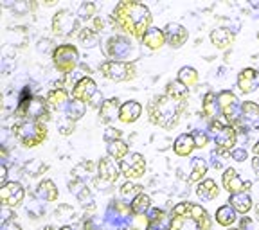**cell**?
I'll return each mask as SVG.
<instances>
[{"instance_id":"cell-1","label":"cell","mask_w":259,"mask_h":230,"mask_svg":"<svg viewBox=\"0 0 259 230\" xmlns=\"http://www.w3.org/2000/svg\"><path fill=\"white\" fill-rule=\"evenodd\" d=\"M110 20H112L115 29L126 32L130 36L142 40L144 32L151 27L153 16H151L150 8L144 6L142 2L124 0V2H119V4L113 8Z\"/></svg>"},{"instance_id":"cell-2","label":"cell","mask_w":259,"mask_h":230,"mask_svg":"<svg viewBox=\"0 0 259 230\" xmlns=\"http://www.w3.org/2000/svg\"><path fill=\"white\" fill-rule=\"evenodd\" d=\"M212 221L202 205L191 202H180L171 210L167 230H210Z\"/></svg>"},{"instance_id":"cell-3","label":"cell","mask_w":259,"mask_h":230,"mask_svg":"<svg viewBox=\"0 0 259 230\" xmlns=\"http://www.w3.org/2000/svg\"><path fill=\"white\" fill-rule=\"evenodd\" d=\"M187 103H178L171 97L157 96L148 103V115L153 124L160 126L164 129H173L180 122L182 113L186 112Z\"/></svg>"},{"instance_id":"cell-4","label":"cell","mask_w":259,"mask_h":230,"mask_svg":"<svg viewBox=\"0 0 259 230\" xmlns=\"http://www.w3.org/2000/svg\"><path fill=\"white\" fill-rule=\"evenodd\" d=\"M13 133L24 148H36L47 141V126L36 121H22L13 126Z\"/></svg>"},{"instance_id":"cell-5","label":"cell","mask_w":259,"mask_h":230,"mask_svg":"<svg viewBox=\"0 0 259 230\" xmlns=\"http://www.w3.org/2000/svg\"><path fill=\"white\" fill-rule=\"evenodd\" d=\"M16 115L25 121L47 122L51 119L49 105L41 97H29V99H20V105L16 108Z\"/></svg>"},{"instance_id":"cell-6","label":"cell","mask_w":259,"mask_h":230,"mask_svg":"<svg viewBox=\"0 0 259 230\" xmlns=\"http://www.w3.org/2000/svg\"><path fill=\"white\" fill-rule=\"evenodd\" d=\"M79 63V51L72 43H61L53 51V65L60 74H70Z\"/></svg>"},{"instance_id":"cell-7","label":"cell","mask_w":259,"mask_h":230,"mask_svg":"<svg viewBox=\"0 0 259 230\" xmlns=\"http://www.w3.org/2000/svg\"><path fill=\"white\" fill-rule=\"evenodd\" d=\"M101 74L110 81L121 83V81H130L137 76V65L134 61H115L108 60L105 63H101L99 67Z\"/></svg>"},{"instance_id":"cell-8","label":"cell","mask_w":259,"mask_h":230,"mask_svg":"<svg viewBox=\"0 0 259 230\" xmlns=\"http://www.w3.org/2000/svg\"><path fill=\"white\" fill-rule=\"evenodd\" d=\"M218 105H220V112H222L223 117L229 121V124L236 128V126L239 124V117H241V105H239L236 94H232L231 90L220 92Z\"/></svg>"},{"instance_id":"cell-9","label":"cell","mask_w":259,"mask_h":230,"mask_svg":"<svg viewBox=\"0 0 259 230\" xmlns=\"http://www.w3.org/2000/svg\"><path fill=\"white\" fill-rule=\"evenodd\" d=\"M51 27H53V32L56 36H63V38L72 36V32L79 27V18L70 9H60L53 16Z\"/></svg>"},{"instance_id":"cell-10","label":"cell","mask_w":259,"mask_h":230,"mask_svg":"<svg viewBox=\"0 0 259 230\" xmlns=\"http://www.w3.org/2000/svg\"><path fill=\"white\" fill-rule=\"evenodd\" d=\"M119 167H121V174H124L128 180H137L146 173V158L141 153H130L128 157L122 158Z\"/></svg>"},{"instance_id":"cell-11","label":"cell","mask_w":259,"mask_h":230,"mask_svg":"<svg viewBox=\"0 0 259 230\" xmlns=\"http://www.w3.org/2000/svg\"><path fill=\"white\" fill-rule=\"evenodd\" d=\"M216 144V153L218 155H231V151L234 150L236 142H238V133H236V128L231 124H223V128L220 131H216L212 135Z\"/></svg>"},{"instance_id":"cell-12","label":"cell","mask_w":259,"mask_h":230,"mask_svg":"<svg viewBox=\"0 0 259 230\" xmlns=\"http://www.w3.org/2000/svg\"><path fill=\"white\" fill-rule=\"evenodd\" d=\"M25 198V191L20 182H8L6 186L0 187V202L8 209L18 207Z\"/></svg>"},{"instance_id":"cell-13","label":"cell","mask_w":259,"mask_h":230,"mask_svg":"<svg viewBox=\"0 0 259 230\" xmlns=\"http://www.w3.org/2000/svg\"><path fill=\"white\" fill-rule=\"evenodd\" d=\"M222 182H223V187H225V191L229 194L247 193V191L252 187V182H248V180L247 182H243L234 167H227V169L223 171Z\"/></svg>"},{"instance_id":"cell-14","label":"cell","mask_w":259,"mask_h":230,"mask_svg":"<svg viewBox=\"0 0 259 230\" xmlns=\"http://www.w3.org/2000/svg\"><path fill=\"white\" fill-rule=\"evenodd\" d=\"M97 176L106 183L117 182L119 176H121V167L117 166V162L112 157H103L97 162Z\"/></svg>"},{"instance_id":"cell-15","label":"cell","mask_w":259,"mask_h":230,"mask_svg":"<svg viewBox=\"0 0 259 230\" xmlns=\"http://www.w3.org/2000/svg\"><path fill=\"white\" fill-rule=\"evenodd\" d=\"M97 92H99V90H97L96 81L89 76H83L76 85H74L72 99H77V101H83V103H90L92 101V97L96 96Z\"/></svg>"},{"instance_id":"cell-16","label":"cell","mask_w":259,"mask_h":230,"mask_svg":"<svg viewBox=\"0 0 259 230\" xmlns=\"http://www.w3.org/2000/svg\"><path fill=\"white\" fill-rule=\"evenodd\" d=\"M164 36H166V43L173 49H180L189 38V31H187L184 25L177 24V22H171L164 27Z\"/></svg>"},{"instance_id":"cell-17","label":"cell","mask_w":259,"mask_h":230,"mask_svg":"<svg viewBox=\"0 0 259 230\" xmlns=\"http://www.w3.org/2000/svg\"><path fill=\"white\" fill-rule=\"evenodd\" d=\"M132 51V43H130L126 38L121 36H112L108 40V49H106V54L110 58H113L115 61H130L128 54Z\"/></svg>"},{"instance_id":"cell-18","label":"cell","mask_w":259,"mask_h":230,"mask_svg":"<svg viewBox=\"0 0 259 230\" xmlns=\"http://www.w3.org/2000/svg\"><path fill=\"white\" fill-rule=\"evenodd\" d=\"M257 86H259V70L248 67V69H243L238 74V88L243 94H252Z\"/></svg>"},{"instance_id":"cell-19","label":"cell","mask_w":259,"mask_h":230,"mask_svg":"<svg viewBox=\"0 0 259 230\" xmlns=\"http://www.w3.org/2000/svg\"><path fill=\"white\" fill-rule=\"evenodd\" d=\"M121 106L122 105L117 97H110V99H106V101L101 105V108H99V121H101L103 124H110L112 121L119 119Z\"/></svg>"},{"instance_id":"cell-20","label":"cell","mask_w":259,"mask_h":230,"mask_svg":"<svg viewBox=\"0 0 259 230\" xmlns=\"http://www.w3.org/2000/svg\"><path fill=\"white\" fill-rule=\"evenodd\" d=\"M142 45L150 51H160L164 45H166V36H164V29L158 27H150L144 32L142 36Z\"/></svg>"},{"instance_id":"cell-21","label":"cell","mask_w":259,"mask_h":230,"mask_svg":"<svg viewBox=\"0 0 259 230\" xmlns=\"http://www.w3.org/2000/svg\"><path fill=\"white\" fill-rule=\"evenodd\" d=\"M142 115V105L135 99L132 101L122 103L121 112H119V121L124 122V124H132V122L139 121V117Z\"/></svg>"},{"instance_id":"cell-22","label":"cell","mask_w":259,"mask_h":230,"mask_svg":"<svg viewBox=\"0 0 259 230\" xmlns=\"http://www.w3.org/2000/svg\"><path fill=\"white\" fill-rule=\"evenodd\" d=\"M210 41H212V45H214L216 49L225 51V49H229L234 43V31H231V29H227V27L212 29V31H210Z\"/></svg>"},{"instance_id":"cell-23","label":"cell","mask_w":259,"mask_h":230,"mask_svg":"<svg viewBox=\"0 0 259 230\" xmlns=\"http://www.w3.org/2000/svg\"><path fill=\"white\" fill-rule=\"evenodd\" d=\"M45 101H47L49 108H53V110L67 108V105H69V92L65 88H61V86H58V88L49 90Z\"/></svg>"},{"instance_id":"cell-24","label":"cell","mask_w":259,"mask_h":230,"mask_svg":"<svg viewBox=\"0 0 259 230\" xmlns=\"http://www.w3.org/2000/svg\"><path fill=\"white\" fill-rule=\"evenodd\" d=\"M202 112L207 119L210 121H220V105H218V96L214 92H207L205 97H203V103H202Z\"/></svg>"},{"instance_id":"cell-25","label":"cell","mask_w":259,"mask_h":230,"mask_svg":"<svg viewBox=\"0 0 259 230\" xmlns=\"http://www.w3.org/2000/svg\"><path fill=\"white\" fill-rule=\"evenodd\" d=\"M194 148H196V146H194L193 133L178 135L177 141L173 142V151L178 155V157H189V155L193 153Z\"/></svg>"},{"instance_id":"cell-26","label":"cell","mask_w":259,"mask_h":230,"mask_svg":"<svg viewBox=\"0 0 259 230\" xmlns=\"http://www.w3.org/2000/svg\"><path fill=\"white\" fill-rule=\"evenodd\" d=\"M196 194H198L200 200L212 202V200H216L220 196V187L214 180L207 178V180H203V182L198 183V187H196Z\"/></svg>"},{"instance_id":"cell-27","label":"cell","mask_w":259,"mask_h":230,"mask_svg":"<svg viewBox=\"0 0 259 230\" xmlns=\"http://www.w3.org/2000/svg\"><path fill=\"white\" fill-rule=\"evenodd\" d=\"M229 205L239 212V214H247L252 209V198L248 193H238V194H231L229 198Z\"/></svg>"},{"instance_id":"cell-28","label":"cell","mask_w":259,"mask_h":230,"mask_svg":"<svg viewBox=\"0 0 259 230\" xmlns=\"http://www.w3.org/2000/svg\"><path fill=\"white\" fill-rule=\"evenodd\" d=\"M166 96L178 103H187V99H189V88H186L178 79L169 81L166 85Z\"/></svg>"},{"instance_id":"cell-29","label":"cell","mask_w":259,"mask_h":230,"mask_svg":"<svg viewBox=\"0 0 259 230\" xmlns=\"http://www.w3.org/2000/svg\"><path fill=\"white\" fill-rule=\"evenodd\" d=\"M214 218H216V223H218V225L229 226V228H231V226L238 221V212H236V210L227 203V205H222L218 210H216Z\"/></svg>"},{"instance_id":"cell-30","label":"cell","mask_w":259,"mask_h":230,"mask_svg":"<svg viewBox=\"0 0 259 230\" xmlns=\"http://www.w3.org/2000/svg\"><path fill=\"white\" fill-rule=\"evenodd\" d=\"M36 194L41 200H45V202H56L58 200V187L54 186L53 180H41V182L38 183Z\"/></svg>"},{"instance_id":"cell-31","label":"cell","mask_w":259,"mask_h":230,"mask_svg":"<svg viewBox=\"0 0 259 230\" xmlns=\"http://www.w3.org/2000/svg\"><path fill=\"white\" fill-rule=\"evenodd\" d=\"M177 79L180 81L186 88H194V86L198 85L200 76H198V72H196V69H193V67H182V69L178 70Z\"/></svg>"},{"instance_id":"cell-32","label":"cell","mask_w":259,"mask_h":230,"mask_svg":"<svg viewBox=\"0 0 259 230\" xmlns=\"http://www.w3.org/2000/svg\"><path fill=\"white\" fill-rule=\"evenodd\" d=\"M85 113H87V103L77 101V99H72L67 105V108H65V115L72 122H77L81 117H85Z\"/></svg>"},{"instance_id":"cell-33","label":"cell","mask_w":259,"mask_h":230,"mask_svg":"<svg viewBox=\"0 0 259 230\" xmlns=\"http://www.w3.org/2000/svg\"><path fill=\"white\" fill-rule=\"evenodd\" d=\"M106 151H108V157H112L113 160H122L124 157H128V144L124 141H113L106 142Z\"/></svg>"},{"instance_id":"cell-34","label":"cell","mask_w":259,"mask_h":230,"mask_svg":"<svg viewBox=\"0 0 259 230\" xmlns=\"http://www.w3.org/2000/svg\"><path fill=\"white\" fill-rule=\"evenodd\" d=\"M130 207H132V214H135V216L146 214V212L151 209V198L146 193H141L139 196H135V198L132 200V205Z\"/></svg>"},{"instance_id":"cell-35","label":"cell","mask_w":259,"mask_h":230,"mask_svg":"<svg viewBox=\"0 0 259 230\" xmlns=\"http://www.w3.org/2000/svg\"><path fill=\"white\" fill-rule=\"evenodd\" d=\"M207 162L203 158H193V169H191V174H189V182L191 183H200L203 182V176L207 174Z\"/></svg>"},{"instance_id":"cell-36","label":"cell","mask_w":259,"mask_h":230,"mask_svg":"<svg viewBox=\"0 0 259 230\" xmlns=\"http://www.w3.org/2000/svg\"><path fill=\"white\" fill-rule=\"evenodd\" d=\"M77 40L83 47H96L99 43V34H97L94 29L90 27H83L79 29V34H77Z\"/></svg>"},{"instance_id":"cell-37","label":"cell","mask_w":259,"mask_h":230,"mask_svg":"<svg viewBox=\"0 0 259 230\" xmlns=\"http://www.w3.org/2000/svg\"><path fill=\"white\" fill-rule=\"evenodd\" d=\"M241 117L247 121H257L259 119V105L254 101H245L241 103Z\"/></svg>"},{"instance_id":"cell-38","label":"cell","mask_w":259,"mask_h":230,"mask_svg":"<svg viewBox=\"0 0 259 230\" xmlns=\"http://www.w3.org/2000/svg\"><path fill=\"white\" fill-rule=\"evenodd\" d=\"M142 189H144L142 186H137V183H134L132 180H128V182H124L121 186V196H122V198H132V200H134L135 196H139V194L142 193Z\"/></svg>"},{"instance_id":"cell-39","label":"cell","mask_w":259,"mask_h":230,"mask_svg":"<svg viewBox=\"0 0 259 230\" xmlns=\"http://www.w3.org/2000/svg\"><path fill=\"white\" fill-rule=\"evenodd\" d=\"M47 164H44V162H40V160H29V164L25 166V169H27V174L29 176H40L44 171H47Z\"/></svg>"},{"instance_id":"cell-40","label":"cell","mask_w":259,"mask_h":230,"mask_svg":"<svg viewBox=\"0 0 259 230\" xmlns=\"http://www.w3.org/2000/svg\"><path fill=\"white\" fill-rule=\"evenodd\" d=\"M94 13H96V4L92 2H83L77 9V18H83V20H89V18H94Z\"/></svg>"},{"instance_id":"cell-41","label":"cell","mask_w":259,"mask_h":230,"mask_svg":"<svg viewBox=\"0 0 259 230\" xmlns=\"http://www.w3.org/2000/svg\"><path fill=\"white\" fill-rule=\"evenodd\" d=\"M54 216H56V219H70L74 216V209L70 205H58V209L54 210Z\"/></svg>"},{"instance_id":"cell-42","label":"cell","mask_w":259,"mask_h":230,"mask_svg":"<svg viewBox=\"0 0 259 230\" xmlns=\"http://www.w3.org/2000/svg\"><path fill=\"white\" fill-rule=\"evenodd\" d=\"M74 128H76V122H72L70 119H61L60 122H58V129H60L61 135H70L74 131Z\"/></svg>"},{"instance_id":"cell-43","label":"cell","mask_w":259,"mask_h":230,"mask_svg":"<svg viewBox=\"0 0 259 230\" xmlns=\"http://www.w3.org/2000/svg\"><path fill=\"white\" fill-rule=\"evenodd\" d=\"M193 139H194V146L198 150H202V148H205L209 144V133H205V131H196V133H193Z\"/></svg>"},{"instance_id":"cell-44","label":"cell","mask_w":259,"mask_h":230,"mask_svg":"<svg viewBox=\"0 0 259 230\" xmlns=\"http://www.w3.org/2000/svg\"><path fill=\"white\" fill-rule=\"evenodd\" d=\"M121 137H122V131L121 129H117V128H106V131H105V135H103V139H105L106 142H113V141H121Z\"/></svg>"},{"instance_id":"cell-45","label":"cell","mask_w":259,"mask_h":230,"mask_svg":"<svg viewBox=\"0 0 259 230\" xmlns=\"http://www.w3.org/2000/svg\"><path fill=\"white\" fill-rule=\"evenodd\" d=\"M166 218V212L160 209H151L150 216H148V223H160Z\"/></svg>"},{"instance_id":"cell-46","label":"cell","mask_w":259,"mask_h":230,"mask_svg":"<svg viewBox=\"0 0 259 230\" xmlns=\"http://www.w3.org/2000/svg\"><path fill=\"white\" fill-rule=\"evenodd\" d=\"M231 157L238 162H243V160H247L248 155H247V150H245V148H234V150L231 151Z\"/></svg>"},{"instance_id":"cell-47","label":"cell","mask_w":259,"mask_h":230,"mask_svg":"<svg viewBox=\"0 0 259 230\" xmlns=\"http://www.w3.org/2000/svg\"><path fill=\"white\" fill-rule=\"evenodd\" d=\"M51 45H53V41L51 40H40L38 41V51H40V53H47V51H51V49H56V47H51Z\"/></svg>"},{"instance_id":"cell-48","label":"cell","mask_w":259,"mask_h":230,"mask_svg":"<svg viewBox=\"0 0 259 230\" xmlns=\"http://www.w3.org/2000/svg\"><path fill=\"white\" fill-rule=\"evenodd\" d=\"M2 230H22V226L18 225V223L13 221V219H9V221H4V225H2Z\"/></svg>"},{"instance_id":"cell-49","label":"cell","mask_w":259,"mask_h":230,"mask_svg":"<svg viewBox=\"0 0 259 230\" xmlns=\"http://www.w3.org/2000/svg\"><path fill=\"white\" fill-rule=\"evenodd\" d=\"M103 27H105V22H103L99 16H94V31L99 32V31H103Z\"/></svg>"},{"instance_id":"cell-50","label":"cell","mask_w":259,"mask_h":230,"mask_svg":"<svg viewBox=\"0 0 259 230\" xmlns=\"http://www.w3.org/2000/svg\"><path fill=\"white\" fill-rule=\"evenodd\" d=\"M239 225H241V228H239V230H250L254 223H252L250 218H243L241 221H239Z\"/></svg>"},{"instance_id":"cell-51","label":"cell","mask_w":259,"mask_h":230,"mask_svg":"<svg viewBox=\"0 0 259 230\" xmlns=\"http://www.w3.org/2000/svg\"><path fill=\"white\" fill-rule=\"evenodd\" d=\"M146 230H167V226L162 225V221L160 223H148Z\"/></svg>"},{"instance_id":"cell-52","label":"cell","mask_w":259,"mask_h":230,"mask_svg":"<svg viewBox=\"0 0 259 230\" xmlns=\"http://www.w3.org/2000/svg\"><path fill=\"white\" fill-rule=\"evenodd\" d=\"M6 176H8V167L4 166V164H2V166H0V180H2V186H6Z\"/></svg>"},{"instance_id":"cell-53","label":"cell","mask_w":259,"mask_h":230,"mask_svg":"<svg viewBox=\"0 0 259 230\" xmlns=\"http://www.w3.org/2000/svg\"><path fill=\"white\" fill-rule=\"evenodd\" d=\"M252 169L255 171V174L259 176V157H254L252 158Z\"/></svg>"},{"instance_id":"cell-54","label":"cell","mask_w":259,"mask_h":230,"mask_svg":"<svg viewBox=\"0 0 259 230\" xmlns=\"http://www.w3.org/2000/svg\"><path fill=\"white\" fill-rule=\"evenodd\" d=\"M254 153H255V157H259V141L255 142V146H254Z\"/></svg>"},{"instance_id":"cell-55","label":"cell","mask_w":259,"mask_h":230,"mask_svg":"<svg viewBox=\"0 0 259 230\" xmlns=\"http://www.w3.org/2000/svg\"><path fill=\"white\" fill-rule=\"evenodd\" d=\"M60 230H76V228H74V226H70V225H65V226H61Z\"/></svg>"},{"instance_id":"cell-56","label":"cell","mask_w":259,"mask_h":230,"mask_svg":"<svg viewBox=\"0 0 259 230\" xmlns=\"http://www.w3.org/2000/svg\"><path fill=\"white\" fill-rule=\"evenodd\" d=\"M54 4H56L54 0H47V2H45V6H47V8H51V6H54Z\"/></svg>"},{"instance_id":"cell-57","label":"cell","mask_w":259,"mask_h":230,"mask_svg":"<svg viewBox=\"0 0 259 230\" xmlns=\"http://www.w3.org/2000/svg\"><path fill=\"white\" fill-rule=\"evenodd\" d=\"M255 216H257V219H259V205L255 207Z\"/></svg>"},{"instance_id":"cell-58","label":"cell","mask_w":259,"mask_h":230,"mask_svg":"<svg viewBox=\"0 0 259 230\" xmlns=\"http://www.w3.org/2000/svg\"><path fill=\"white\" fill-rule=\"evenodd\" d=\"M44 230H54V228H53V226H45Z\"/></svg>"},{"instance_id":"cell-59","label":"cell","mask_w":259,"mask_h":230,"mask_svg":"<svg viewBox=\"0 0 259 230\" xmlns=\"http://www.w3.org/2000/svg\"><path fill=\"white\" fill-rule=\"evenodd\" d=\"M229 230H239V228H232V226H231V228H229Z\"/></svg>"},{"instance_id":"cell-60","label":"cell","mask_w":259,"mask_h":230,"mask_svg":"<svg viewBox=\"0 0 259 230\" xmlns=\"http://www.w3.org/2000/svg\"><path fill=\"white\" fill-rule=\"evenodd\" d=\"M257 40H259V32H257Z\"/></svg>"}]
</instances>
